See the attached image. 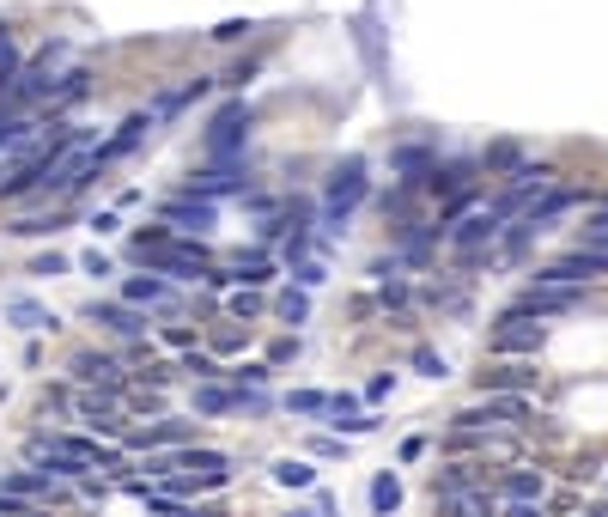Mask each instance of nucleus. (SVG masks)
<instances>
[{"label":"nucleus","instance_id":"b1692460","mask_svg":"<svg viewBox=\"0 0 608 517\" xmlns=\"http://www.w3.org/2000/svg\"><path fill=\"white\" fill-rule=\"evenodd\" d=\"M7 311H13V323H19L25 335H43V329H55V311H43L37 299H13Z\"/></svg>","mask_w":608,"mask_h":517},{"label":"nucleus","instance_id":"4c0bfd02","mask_svg":"<svg viewBox=\"0 0 608 517\" xmlns=\"http://www.w3.org/2000/svg\"><path fill=\"white\" fill-rule=\"evenodd\" d=\"M67 268H73V262H67L61 250H49V256H37V262H31V274H43V280H49V274H67Z\"/></svg>","mask_w":608,"mask_h":517},{"label":"nucleus","instance_id":"a878e982","mask_svg":"<svg viewBox=\"0 0 608 517\" xmlns=\"http://www.w3.org/2000/svg\"><path fill=\"white\" fill-rule=\"evenodd\" d=\"M469 171H475V165H432V171H426V189H432V195H456V189H469Z\"/></svg>","mask_w":608,"mask_h":517},{"label":"nucleus","instance_id":"7c9ffc66","mask_svg":"<svg viewBox=\"0 0 608 517\" xmlns=\"http://www.w3.org/2000/svg\"><path fill=\"white\" fill-rule=\"evenodd\" d=\"M487 171H517L523 165V153H517V140H499V146H487V159H481Z\"/></svg>","mask_w":608,"mask_h":517},{"label":"nucleus","instance_id":"58836bf2","mask_svg":"<svg viewBox=\"0 0 608 517\" xmlns=\"http://www.w3.org/2000/svg\"><path fill=\"white\" fill-rule=\"evenodd\" d=\"M250 31H256L250 19H225V25H213V37H219V43H238V37H250Z\"/></svg>","mask_w":608,"mask_h":517},{"label":"nucleus","instance_id":"dca6fc26","mask_svg":"<svg viewBox=\"0 0 608 517\" xmlns=\"http://www.w3.org/2000/svg\"><path fill=\"white\" fill-rule=\"evenodd\" d=\"M86 323H104L110 335H146V311H134V305H86Z\"/></svg>","mask_w":608,"mask_h":517},{"label":"nucleus","instance_id":"ea45409f","mask_svg":"<svg viewBox=\"0 0 608 517\" xmlns=\"http://www.w3.org/2000/svg\"><path fill=\"white\" fill-rule=\"evenodd\" d=\"M414 372H420V378H444V359L420 347V353H414Z\"/></svg>","mask_w":608,"mask_h":517},{"label":"nucleus","instance_id":"a19ab883","mask_svg":"<svg viewBox=\"0 0 608 517\" xmlns=\"http://www.w3.org/2000/svg\"><path fill=\"white\" fill-rule=\"evenodd\" d=\"M37 505L31 499H19V493H0V517H31Z\"/></svg>","mask_w":608,"mask_h":517},{"label":"nucleus","instance_id":"f704fd0d","mask_svg":"<svg viewBox=\"0 0 608 517\" xmlns=\"http://www.w3.org/2000/svg\"><path fill=\"white\" fill-rule=\"evenodd\" d=\"M25 128H31L25 116H0V153H13V146L25 140Z\"/></svg>","mask_w":608,"mask_h":517},{"label":"nucleus","instance_id":"412c9836","mask_svg":"<svg viewBox=\"0 0 608 517\" xmlns=\"http://www.w3.org/2000/svg\"><path fill=\"white\" fill-rule=\"evenodd\" d=\"M225 274H232V286H256V292H262V286L274 280V262H268L262 250H250V256H238V262L225 268Z\"/></svg>","mask_w":608,"mask_h":517},{"label":"nucleus","instance_id":"39448f33","mask_svg":"<svg viewBox=\"0 0 608 517\" xmlns=\"http://www.w3.org/2000/svg\"><path fill=\"white\" fill-rule=\"evenodd\" d=\"M244 140H250V104H225L207 128V159L225 165V159H238L244 153Z\"/></svg>","mask_w":608,"mask_h":517},{"label":"nucleus","instance_id":"4be33fe9","mask_svg":"<svg viewBox=\"0 0 608 517\" xmlns=\"http://www.w3.org/2000/svg\"><path fill=\"white\" fill-rule=\"evenodd\" d=\"M232 408H238V390H232V384H213V378L195 384V414L213 420V414H232Z\"/></svg>","mask_w":608,"mask_h":517},{"label":"nucleus","instance_id":"20e7f679","mask_svg":"<svg viewBox=\"0 0 608 517\" xmlns=\"http://www.w3.org/2000/svg\"><path fill=\"white\" fill-rule=\"evenodd\" d=\"M548 183H554V165H517V171H511V183L499 189L493 213H499V219H523L529 207H536V201H529V195H542Z\"/></svg>","mask_w":608,"mask_h":517},{"label":"nucleus","instance_id":"473e14b6","mask_svg":"<svg viewBox=\"0 0 608 517\" xmlns=\"http://www.w3.org/2000/svg\"><path fill=\"white\" fill-rule=\"evenodd\" d=\"M377 299H384L390 311H402V305H408V280H402V274H390V280H377Z\"/></svg>","mask_w":608,"mask_h":517},{"label":"nucleus","instance_id":"ddd939ff","mask_svg":"<svg viewBox=\"0 0 608 517\" xmlns=\"http://www.w3.org/2000/svg\"><path fill=\"white\" fill-rule=\"evenodd\" d=\"M499 226H505V219L487 207V213H475V219H469V226H450V250H456V256H475L481 244H493V238H499Z\"/></svg>","mask_w":608,"mask_h":517},{"label":"nucleus","instance_id":"4468645a","mask_svg":"<svg viewBox=\"0 0 608 517\" xmlns=\"http://www.w3.org/2000/svg\"><path fill=\"white\" fill-rule=\"evenodd\" d=\"M438 517H499V493H487V487L444 493V499H438Z\"/></svg>","mask_w":608,"mask_h":517},{"label":"nucleus","instance_id":"c9c22d12","mask_svg":"<svg viewBox=\"0 0 608 517\" xmlns=\"http://www.w3.org/2000/svg\"><path fill=\"white\" fill-rule=\"evenodd\" d=\"M584 250H608V207L590 219V226H584Z\"/></svg>","mask_w":608,"mask_h":517},{"label":"nucleus","instance_id":"7ed1b4c3","mask_svg":"<svg viewBox=\"0 0 608 517\" xmlns=\"http://www.w3.org/2000/svg\"><path fill=\"white\" fill-rule=\"evenodd\" d=\"M73 384L80 390H110V396H128V372H122V359L116 353H98V347H86V353H73Z\"/></svg>","mask_w":608,"mask_h":517},{"label":"nucleus","instance_id":"f257e3e1","mask_svg":"<svg viewBox=\"0 0 608 517\" xmlns=\"http://www.w3.org/2000/svg\"><path fill=\"white\" fill-rule=\"evenodd\" d=\"M359 201H365V159H341L323 183V238H335L347 226Z\"/></svg>","mask_w":608,"mask_h":517},{"label":"nucleus","instance_id":"a18cd8bd","mask_svg":"<svg viewBox=\"0 0 608 517\" xmlns=\"http://www.w3.org/2000/svg\"><path fill=\"white\" fill-rule=\"evenodd\" d=\"M584 517H608V499H596V505H590V511H584Z\"/></svg>","mask_w":608,"mask_h":517},{"label":"nucleus","instance_id":"37998d69","mask_svg":"<svg viewBox=\"0 0 608 517\" xmlns=\"http://www.w3.org/2000/svg\"><path fill=\"white\" fill-rule=\"evenodd\" d=\"M311 457H341V438H311Z\"/></svg>","mask_w":608,"mask_h":517},{"label":"nucleus","instance_id":"79ce46f5","mask_svg":"<svg viewBox=\"0 0 608 517\" xmlns=\"http://www.w3.org/2000/svg\"><path fill=\"white\" fill-rule=\"evenodd\" d=\"M390 390H396V372H384V378H371V384H365V396H371V402H384Z\"/></svg>","mask_w":608,"mask_h":517},{"label":"nucleus","instance_id":"393cba45","mask_svg":"<svg viewBox=\"0 0 608 517\" xmlns=\"http://www.w3.org/2000/svg\"><path fill=\"white\" fill-rule=\"evenodd\" d=\"M86 80H92L86 67H73V73H61V80H49V104H55V110H61V104H80V98H86Z\"/></svg>","mask_w":608,"mask_h":517},{"label":"nucleus","instance_id":"6e6552de","mask_svg":"<svg viewBox=\"0 0 608 517\" xmlns=\"http://www.w3.org/2000/svg\"><path fill=\"white\" fill-rule=\"evenodd\" d=\"M73 414L86 420L92 438H98V432H104V438H122V414H128V408H122V396H110V390H80V396H73Z\"/></svg>","mask_w":608,"mask_h":517},{"label":"nucleus","instance_id":"5701e85b","mask_svg":"<svg viewBox=\"0 0 608 517\" xmlns=\"http://www.w3.org/2000/svg\"><path fill=\"white\" fill-rule=\"evenodd\" d=\"M274 317L292 323V329H298V323H311V292H304V286H286L280 299H274Z\"/></svg>","mask_w":608,"mask_h":517},{"label":"nucleus","instance_id":"cd10ccee","mask_svg":"<svg viewBox=\"0 0 608 517\" xmlns=\"http://www.w3.org/2000/svg\"><path fill=\"white\" fill-rule=\"evenodd\" d=\"M7 232L13 238H49V232H61V213H25V219H13Z\"/></svg>","mask_w":608,"mask_h":517},{"label":"nucleus","instance_id":"c03bdc74","mask_svg":"<svg viewBox=\"0 0 608 517\" xmlns=\"http://www.w3.org/2000/svg\"><path fill=\"white\" fill-rule=\"evenodd\" d=\"M80 268H86V274H110V256H98V250H92V256H80Z\"/></svg>","mask_w":608,"mask_h":517},{"label":"nucleus","instance_id":"c85d7f7f","mask_svg":"<svg viewBox=\"0 0 608 517\" xmlns=\"http://www.w3.org/2000/svg\"><path fill=\"white\" fill-rule=\"evenodd\" d=\"M274 481H280V487H311L317 469L304 463V457H280V463H274Z\"/></svg>","mask_w":608,"mask_h":517},{"label":"nucleus","instance_id":"c756f323","mask_svg":"<svg viewBox=\"0 0 608 517\" xmlns=\"http://www.w3.org/2000/svg\"><path fill=\"white\" fill-rule=\"evenodd\" d=\"M225 311H232L238 323H250V317H262V292H256V286H238V292H232V299H225Z\"/></svg>","mask_w":608,"mask_h":517},{"label":"nucleus","instance_id":"a211bd4d","mask_svg":"<svg viewBox=\"0 0 608 517\" xmlns=\"http://www.w3.org/2000/svg\"><path fill=\"white\" fill-rule=\"evenodd\" d=\"M469 487H487V481H481V463H469V457H463V463H444V469L432 475V493H438V499H444V493H469Z\"/></svg>","mask_w":608,"mask_h":517},{"label":"nucleus","instance_id":"0eeeda50","mask_svg":"<svg viewBox=\"0 0 608 517\" xmlns=\"http://www.w3.org/2000/svg\"><path fill=\"white\" fill-rule=\"evenodd\" d=\"M159 226L171 238H207L213 232V201H195V195H177L159 207Z\"/></svg>","mask_w":608,"mask_h":517},{"label":"nucleus","instance_id":"bb28decb","mask_svg":"<svg viewBox=\"0 0 608 517\" xmlns=\"http://www.w3.org/2000/svg\"><path fill=\"white\" fill-rule=\"evenodd\" d=\"M371 511H377V517L402 511V481H396V475H377V481H371Z\"/></svg>","mask_w":608,"mask_h":517},{"label":"nucleus","instance_id":"2f4dec72","mask_svg":"<svg viewBox=\"0 0 608 517\" xmlns=\"http://www.w3.org/2000/svg\"><path fill=\"white\" fill-rule=\"evenodd\" d=\"M323 408H329L323 390H292V396H286V414H323Z\"/></svg>","mask_w":608,"mask_h":517},{"label":"nucleus","instance_id":"e433bc0d","mask_svg":"<svg viewBox=\"0 0 608 517\" xmlns=\"http://www.w3.org/2000/svg\"><path fill=\"white\" fill-rule=\"evenodd\" d=\"M499 517H548V511H542V499H505Z\"/></svg>","mask_w":608,"mask_h":517},{"label":"nucleus","instance_id":"49530a36","mask_svg":"<svg viewBox=\"0 0 608 517\" xmlns=\"http://www.w3.org/2000/svg\"><path fill=\"white\" fill-rule=\"evenodd\" d=\"M286 517H317V505H298V511H286Z\"/></svg>","mask_w":608,"mask_h":517},{"label":"nucleus","instance_id":"2eb2a0df","mask_svg":"<svg viewBox=\"0 0 608 517\" xmlns=\"http://www.w3.org/2000/svg\"><path fill=\"white\" fill-rule=\"evenodd\" d=\"M146 134H152V116H128V122H122V128H116L104 146H98V165H116V159H128V153H134V146H140Z\"/></svg>","mask_w":608,"mask_h":517},{"label":"nucleus","instance_id":"6ab92c4d","mask_svg":"<svg viewBox=\"0 0 608 517\" xmlns=\"http://www.w3.org/2000/svg\"><path fill=\"white\" fill-rule=\"evenodd\" d=\"M505 499H548V475L542 469H511L505 481H499V505Z\"/></svg>","mask_w":608,"mask_h":517},{"label":"nucleus","instance_id":"1a4fd4ad","mask_svg":"<svg viewBox=\"0 0 608 517\" xmlns=\"http://www.w3.org/2000/svg\"><path fill=\"white\" fill-rule=\"evenodd\" d=\"M536 359H505V365H493V372H481V396H536Z\"/></svg>","mask_w":608,"mask_h":517},{"label":"nucleus","instance_id":"f3484780","mask_svg":"<svg viewBox=\"0 0 608 517\" xmlns=\"http://www.w3.org/2000/svg\"><path fill=\"white\" fill-rule=\"evenodd\" d=\"M189 438V426L183 420H146V432H134V451L146 457V451H177Z\"/></svg>","mask_w":608,"mask_h":517},{"label":"nucleus","instance_id":"f8f14e48","mask_svg":"<svg viewBox=\"0 0 608 517\" xmlns=\"http://www.w3.org/2000/svg\"><path fill=\"white\" fill-rule=\"evenodd\" d=\"M122 305H134V311H165V305H177V299H171V280H165V274H134V280L122 286Z\"/></svg>","mask_w":608,"mask_h":517},{"label":"nucleus","instance_id":"f03ea898","mask_svg":"<svg viewBox=\"0 0 608 517\" xmlns=\"http://www.w3.org/2000/svg\"><path fill=\"white\" fill-rule=\"evenodd\" d=\"M596 274H608V250H572V256H560V262H548V268H536V280H529V286H590Z\"/></svg>","mask_w":608,"mask_h":517},{"label":"nucleus","instance_id":"72a5a7b5","mask_svg":"<svg viewBox=\"0 0 608 517\" xmlns=\"http://www.w3.org/2000/svg\"><path fill=\"white\" fill-rule=\"evenodd\" d=\"M292 280H298L304 292H317V286L329 280V268H323V262H292Z\"/></svg>","mask_w":608,"mask_h":517},{"label":"nucleus","instance_id":"423d86ee","mask_svg":"<svg viewBox=\"0 0 608 517\" xmlns=\"http://www.w3.org/2000/svg\"><path fill=\"white\" fill-rule=\"evenodd\" d=\"M542 341H548V323H536V317H523V311H505L499 323H493V353H529L536 359L542 353Z\"/></svg>","mask_w":608,"mask_h":517},{"label":"nucleus","instance_id":"9b49d317","mask_svg":"<svg viewBox=\"0 0 608 517\" xmlns=\"http://www.w3.org/2000/svg\"><path fill=\"white\" fill-rule=\"evenodd\" d=\"M572 305H578V292H572V286H529L511 311H523V317H536V323H542V317H566Z\"/></svg>","mask_w":608,"mask_h":517},{"label":"nucleus","instance_id":"9d476101","mask_svg":"<svg viewBox=\"0 0 608 517\" xmlns=\"http://www.w3.org/2000/svg\"><path fill=\"white\" fill-rule=\"evenodd\" d=\"M250 189V171L244 165H213V171H195L189 183H183V195H195V201H213V195H244Z\"/></svg>","mask_w":608,"mask_h":517},{"label":"nucleus","instance_id":"aec40b11","mask_svg":"<svg viewBox=\"0 0 608 517\" xmlns=\"http://www.w3.org/2000/svg\"><path fill=\"white\" fill-rule=\"evenodd\" d=\"M323 414H329V426H335V432H371V426H377L371 414H359V402H353L347 390H341V396H329V408H323Z\"/></svg>","mask_w":608,"mask_h":517}]
</instances>
